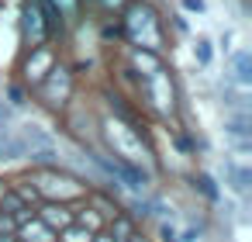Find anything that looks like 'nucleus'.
Returning <instances> with one entry per match:
<instances>
[{
	"instance_id": "f3484780",
	"label": "nucleus",
	"mask_w": 252,
	"mask_h": 242,
	"mask_svg": "<svg viewBox=\"0 0 252 242\" xmlns=\"http://www.w3.org/2000/svg\"><path fill=\"white\" fill-rule=\"evenodd\" d=\"M4 194H7V187H4V183H0V197H4Z\"/></svg>"
},
{
	"instance_id": "4468645a",
	"label": "nucleus",
	"mask_w": 252,
	"mask_h": 242,
	"mask_svg": "<svg viewBox=\"0 0 252 242\" xmlns=\"http://www.w3.org/2000/svg\"><path fill=\"white\" fill-rule=\"evenodd\" d=\"M0 232H4V235L11 232V218H7V214H0Z\"/></svg>"
},
{
	"instance_id": "9b49d317",
	"label": "nucleus",
	"mask_w": 252,
	"mask_h": 242,
	"mask_svg": "<svg viewBox=\"0 0 252 242\" xmlns=\"http://www.w3.org/2000/svg\"><path fill=\"white\" fill-rule=\"evenodd\" d=\"M193 56H197L204 66H207V63H211V42H207V38H197V45H193Z\"/></svg>"
},
{
	"instance_id": "39448f33",
	"label": "nucleus",
	"mask_w": 252,
	"mask_h": 242,
	"mask_svg": "<svg viewBox=\"0 0 252 242\" xmlns=\"http://www.w3.org/2000/svg\"><path fill=\"white\" fill-rule=\"evenodd\" d=\"M38 69H52V56L35 45V59H28V80L32 83H42V73Z\"/></svg>"
},
{
	"instance_id": "f8f14e48",
	"label": "nucleus",
	"mask_w": 252,
	"mask_h": 242,
	"mask_svg": "<svg viewBox=\"0 0 252 242\" xmlns=\"http://www.w3.org/2000/svg\"><path fill=\"white\" fill-rule=\"evenodd\" d=\"M66 242H90V228H66Z\"/></svg>"
},
{
	"instance_id": "2eb2a0df",
	"label": "nucleus",
	"mask_w": 252,
	"mask_h": 242,
	"mask_svg": "<svg viewBox=\"0 0 252 242\" xmlns=\"http://www.w3.org/2000/svg\"><path fill=\"white\" fill-rule=\"evenodd\" d=\"M97 242H114V239H111V235H100V239H97Z\"/></svg>"
},
{
	"instance_id": "dca6fc26",
	"label": "nucleus",
	"mask_w": 252,
	"mask_h": 242,
	"mask_svg": "<svg viewBox=\"0 0 252 242\" xmlns=\"http://www.w3.org/2000/svg\"><path fill=\"white\" fill-rule=\"evenodd\" d=\"M0 242H14V239H11V235H0Z\"/></svg>"
},
{
	"instance_id": "20e7f679",
	"label": "nucleus",
	"mask_w": 252,
	"mask_h": 242,
	"mask_svg": "<svg viewBox=\"0 0 252 242\" xmlns=\"http://www.w3.org/2000/svg\"><path fill=\"white\" fill-rule=\"evenodd\" d=\"M228 183H231V190H235L238 197H245V194H249V183H252V173H249L245 166L228 163Z\"/></svg>"
},
{
	"instance_id": "ddd939ff",
	"label": "nucleus",
	"mask_w": 252,
	"mask_h": 242,
	"mask_svg": "<svg viewBox=\"0 0 252 242\" xmlns=\"http://www.w3.org/2000/svg\"><path fill=\"white\" fill-rule=\"evenodd\" d=\"M183 7H187V11H197V14H200V11H204V0H183Z\"/></svg>"
},
{
	"instance_id": "1a4fd4ad",
	"label": "nucleus",
	"mask_w": 252,
	"mask_h": 242,
	"mask_svg": "<svg viewBox=\"0 0 252 242\" xmlns=\"http://www.w3.org/2000/svg\"><path fill=\"white\" fill-rule=\"evenodd\" d=\"M25 242H52V232H49V225H42V221H35V228L32 225H25Z\"/></svg>"
},
{
	"instance_id": "f03ea898",
	"label": "nucleus",
	"mask_w": 252,
	"mask_h": 242,
	"mask_svg": "<svg viewBox=\"0 0 252 242\" xmlns=\"http://www.w3.org/2000/svg\"><path fill=\"white\" fill-rule=\"evenodd\" d=\"M49 73H52V80H49V83L42 87V97H45V104H52V107H59V104H66V97H69V90H73V83H69V73H66L63 66H59V69L52 66Z\"/></svg>"
},
{
	"instance_id": "f257e3e1",
	"label": "nucleus",
	"mask_w": 252,
	"mask_h": 242,
	"mask_svg": "<svg viewBox=\"0 0 252 242\" xmlns=\"http://www.w3.org/2000/svg\"><path fill=\"white\" fill-rule=\"evenodd\" d=\"M125 21H128V35H131L135 42H142L145 49H162V32H159V18H156L152 7L135 4Z\"/></svg>"
},
{
	"instance_id": "9d476101",
	"label": "nucleus",
	"mask_w": 252,
	"mask_h": 242,
	"mask_svg": "<svg viewBox=\"0 0 252 242\" xmlns=\"http://www.w3.org/2000/svg\"><path fill=\"white\" fill-rule=\"evenodd\" d=\"M193 187H200V194H204V197H211V201H218V187H214V180H211L207 173H200V176H193Z\"/></svg>"
},
{
	"instance_id": "6e6552de",
	"label": "nucleus",
	"mask_w": 252,
	"mask_h": 242,
	"mask_svg": "<svg viewBox=\"0 0 252 242\" xmlns=\"http://www.w3.org/2000/svg\"><path fill=\"white\" fill-rule=\"evenodd\" d=\"M111 239H114V242H131V239H135V228H131V221H128L125 214H114V225H111Z\"/></svg>"
},
{
	"instance_id": "423d86ee",
	"label": "nucleus",
	"mask_w": 252,
	"mask_h": 242,
	"mask_svg": "<svg viewBox=\"0 0 252 242\" xmlns=\"http://www.w3.org/2000/svg\"><path fill=\"white\" fill-rule=\"evenodd\" d=\"M235 80L242 83V87H249L252 83V56L249 52H235Z\"/></svg>"
},
{
	"instance_id": "0eeeda50",
	"label": "nucleus",
	"mask_w": 252,
	"mask_h": 242,
	"mask_svg": "<svg viewBox=\"0 0 252 242\" xmlns=\"http://www.w3.org/2000/svg\"><path fill=\"white\" fill-rule=\"evenodd\" d=\"M42 225H49V228H56V225H59V228H66V225H69V211H66L63 204H59V207H56V204H49V207L42 211Z\"/></svg>"
},
{
	"instance_id": "7ed1b4c3",
	"label": "nucleus",
	"mask_w": 252,
	"mask_h": 242,
	"mask_svg": "<svg viewBox=\"0 0 252 242\" xmlns=\"http://www.w3.org/2000/svg\"><path fill=\"white\" fill-rule=\"evenodd\" d=\"M25 38L28 45L35 49L42 38H45V28H42V7H38V0H28L25 4Z\"/></svg>"
}]
</instances>
